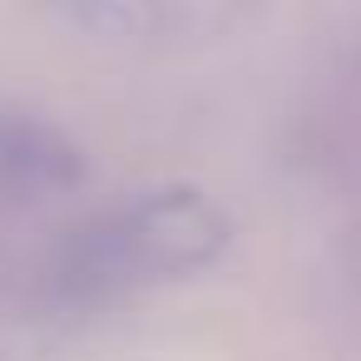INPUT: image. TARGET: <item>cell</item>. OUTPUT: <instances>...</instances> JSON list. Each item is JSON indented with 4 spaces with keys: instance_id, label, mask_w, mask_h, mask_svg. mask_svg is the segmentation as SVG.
<instances>
[{
    "instance_id": "1",
    "label": "cell",
    "mask_w": 361,
    "mask_h": 361,
    "mask_svg": "<svg viewBox=\"0 0 361 361\" xmlns=\"http://www.w3.org/2000/svg\"><path fill=\"white\" fill-rule=\"evenodd\" d=\"M233 247V218L198 188H149L80 218L50 252L65 307H114L208 272Z\"/></svg>"
},
{
    "instance_id": "2",
    "label": "cell",
    "mask_w": 361,
    "mask_h": 361,
    "mask_svg": "<svg viewBox=\"0 0 361 361\" xmlns=\"http://www.w3.org/2000/svg\"><path fill=\"white\" fill-rule=\"evenodd\" d=\"M85 173L90 164L60 124L0 99V198H16V203L55 198L80 188Z\"/></svg>"
}]
</instances>
